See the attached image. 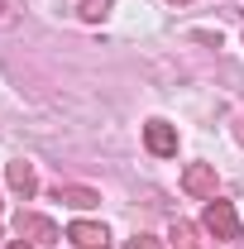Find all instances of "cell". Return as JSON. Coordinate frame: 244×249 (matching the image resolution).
<instances>
[{
	"instance_id": "obj_6",
	"label": "cell",
	"mask_w": 244,
	"mask_h": 249,
	"mask_svg": "<svg viewBox=\"0 0 244 249\" xmlns=\"http://www.w3.org/2000/svg\"><path fill=\"white\" fill-rule=\"evenodd\" d=\"M5 178H10V187H15V196H34V192H38L34 163H24V158H15V163L5 168Z\"/></svg>"
},
{
	"instance_id": "obj_10",
	"label": "cell",
	"mask_w": 244,
	"mask_h": 249,
	"mask_svg": "<svg viewBox=\"0 0 244 249\" xmlns=\"http://www.w3.org/2000/svg\"><path fill=\"white\" fill-rule=\"evenodd\" d=\"M10 10H19V0H0V19H5Z\"/></svg>"
},
{
	"instance_id": "obj_8",
	"label": "cell",
	"mask_w": 244,
	"mask_h": 249,
	"mask_svg": "<svg viewBox=\"0 0 244 249\" xmlns=\"http://www.w3.org/2000/svg\"><path fill=\"white\" fill-rule=\"evenodd\" d=\"M110 10H115V5H110V0H82V19H105V15H110Z\"/></svg>"
},
{
	"instance_id": "obj_4",
	"label": "cell",
	"mask_w": 244,
	"mask_h": 249,
	"mask_svg": "<svg viewBox=\"0 0 244 249\" xmlns=\"http://www.w3.org/2000/svg\"><path fill=\"white\" fill-rule=\"evenodd\" d=\"M182 187L192 192V196H201V201H215V168L211 163H187Z\"/></svg>"
},
{
	"instance_id": "obj_3",
	"label": "cell",
	"mask_w": 244,
	"mask_h": 249,
	"mask_svg": "<svg viewBox=\"0 0 244 249\" xmlns=\"http://www.w3.org/2000/svg\"><path fill=\"white\" fill-rule=\"evenodd\" d=\"M144 144H149V154L173 158V154H177V129H173L168 120H149V124H144Z\"/></svg>"
},
{
	"instance_id": "obj_11",
	"label": "cell",
	"mask_w": 244,
	"mask_h": 249,
	"mask_svg": "<svg viewBox=\"0 0 244 249\" xmlns=\"http://www.w3.org/2000/svg\"><path fill=\"white\" fill-rule=\"evenodd\" d=\"M10 249H29V245H24V240H15V245H10Z\"/></svg>"
},
{
	"instance_id": "obj_12",
	"label": "cell",
	"mask_w": 244,
	"mask_h": 249,
	"mask_svg": "<svg viewBox=\"0 0 244 249\" xmlns=\"http://www.w3.org/2000/svg\"><path fill=\"white\" fill-rule=\"evenodd\" d=\"M173 5H187V0H173Z\"/></svg>"
},
{
	"instance_id": "obj_9",
	"label": "cell",
	"mask_w": 244,
	"mask_h": 249,
	"mask_svg": "<svg viewBox=\"0 0 244 249\" xmlns=\"http://www.w3.org/2000/svg\"><path fill=\"white\" fill-rule=\"evenodd\" d=\"M129 249H158V240H153V235H134V240H129Z\"/></svg>"
},
{
	"instance_id": "obj_13",
	"label": "cell",
	"mask_w": 244,
	"mask_h": 249,
	"mask_svg": "<svg viewBox=\"0 0 244 249\" xmlns=\"http://www.w3.org/2000/svg\"><path fill=\"white\" fill-rule=\"evenodd\" d=\"M192 249H196V245H192Z\"/></svg>"
},
{
	"instance_id": "obj_2",
	"label": "cell",
	"mask_w": 244,
	"mask_h": 249,
	"mask_svg": "<svg viewBox=\"0 0 244 249\" xmlns=\"http://www.w3.org/2000/svg\"><path fill=\"white\" fill-rule=\"evenodd\" d=\"M15 230H19V240H34V245H58V225L48 216H38V211H19L15 216Z\"/></svg>"
},
{
	"instance_id": "obj_5",
	"label": "cell",
	"mask_w": 244,
	"mask_h": 249,
	"mask_svg": "<svg viewBox=\"0 0 244 249\" xmlns=\"http://www.w3.org/2000/svg\"><path fill=\"white\" fill-rule=\"evenodd\" d=\"M67 240L77 249H105V230L91 225V220H72V225H67Z\"/></svg>"
},
{
	"instance_id": "obj_7",
	"label": "cell",
	"mask_w": 244,
	"mask_h": 249,
	"mask_svg": "<svg viewBox=\"0 0 244 249\" xmlns=\"http://www.w3.org/2000/svg\"><path fill=\"white\" fill-rule=\"evenodd\" d=\"M58 201H67V206H77V211H91L96 201H101V192H91V187H62L58 182V192H53Z\"/></svg>"
},
{
	"instance_id": "obj_1",
	"label": "cell",
	"mask_w": 244,
	"mask_h": 249,
	"mask_svg": "<svg viewBox=\"0 0 244 249\" xmlns=\"http://www.w3.org/2000/svg\"><path fill=\"white\" fill-rule=\"evenodd\" d=\"M201 225L211 230L215 240H225V245H230V240H240V216H235V206H230V201H220V196H215L211 206H206Z\"/></svg>"
}]
</instances>
